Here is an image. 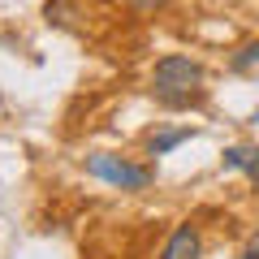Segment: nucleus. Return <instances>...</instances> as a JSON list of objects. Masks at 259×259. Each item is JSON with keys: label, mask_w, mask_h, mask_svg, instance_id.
Segmentation results:
<instances>
[{"label": "nucleus", "mask_w": 259, "mask_h": 259, "mask_svg": "<svg viewBox=\"0 0 259 259\" xmlns=\"http://www.w3.org/2000/svg\"><path fill=\"white\" fill-rule=\"evenodd\" d=\"M225 168H246V173L259 182V151L255 147H229L225 151Z\"/></svg>", "instance_id": "nucleus-4"}, {"label": "nucleus", "mask_w": 259, "mask_h": 259, "mask_svg": "<svg viewBox=\"0 0 259 259\" xmlns=\"http://www.w3.org/2000/svg\"><path fill=\"white\" fill-rule=\"evenodd\" d=\"M199 87H203V65L190 61V56H164L156 65V74H151V91L168 108H182V104L199 100Z\"/></svg>", "instance_id": "nucleus-1"}, {"label": "nucleus", "mask_w": 259, "mask_h": 259, "mask_svg": "<svg viewBox=\"0 0 259 259\" xmlns=\"http://www.w3.org/2000/svg\"><path fill=\"white\" fill-rule=\"evenodd\" d=\"M250 61H259V44H250V48H246V52H242V56H238V69H242V65H250Z\"/></svg>", "instance_id": "nucleus-7"}, {"label": "nucleus", "mask_w": 259, "mask_h": 259, "mask_svg": "<svg viewBox=\"0 0 259 259\" xmlns=\"http://www.w3.org/2000/svg\"><path fill=\"white\" fill-rule=\"evenodd\" d=\"M242 259H259V246H255V250H246V255H242Z\"/></svg>", "instance_id": "nucleus-8"}, {"label": "nucleus", "mask_w": 259, "mask_h": 259, "mask_svg": "<svg viewBox=\"0 0 259 259\" xmlns=\"http://www.w3.org/2000/svg\"><path fill=\"white\" fill-rule=\"evenodd\" d=\"M182 139H190V130H168V134L151 139V156H164V151H168V147H177Z\"/></svg>", "instance_id": "nucleus-5"}, {"label": "nucleus", "mask_w": 259, "mask_h": 259, "mask_svg": "<svg viewBox=\"0 0 259 259\" xmlns=\"http://www.w3.org/2000/svg\"><path fill=\"white\" fill-rule=\"evenodd\" d=\"M125 5H130L134 13H156V9H164L168 0H125Z\"/></svg>", "instance_id": "nucleus-6"}, {"label": "nucleus", "mask_w": 259, "mask_h": 259, "mask_svg": "<svg viewBox=\"0 0 259 259\" xmlns=\"http://www.w3.org/2000/svg\"><path fill=\"white\" fill-rule=\"evenodd\" d=\"M203 255V246H199V233L190 229V225H182V229L173 233V238L164 242V255L160 259H199Z\"/></svg>", "instance_id": "nucleus-3"}, {"label": "nucleus", "mask_w": 259, "mask_h": 259, "mask_svg": "<svg viewBox=\"0 0 259 259\" xmlns=\"http://www.w3.org/2000/svg\"><path fill=\"white\" fill-rule=\"evenodd\" d=\"M87 173L100 177V182H108V186H121V190H147L151 186V168L130 164V160L108 156V151H95V156L87 160Z\"/></svg>", "instance_id": "nucleus-2"}]
</instances>
